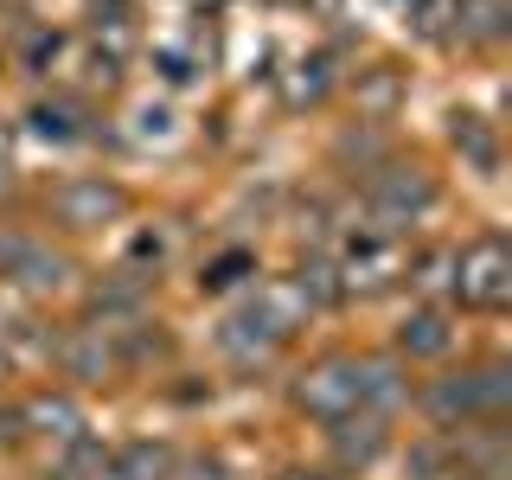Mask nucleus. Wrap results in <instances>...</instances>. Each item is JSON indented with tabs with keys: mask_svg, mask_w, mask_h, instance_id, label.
<instances>
[{
	"mask_svg": "<svg viewBox=\"0 0 512 480\" xmlns=\"http://www.w3.org/2000/svg\"><path fill=\"white\" fill-rule=\"evenodd\" d=\"M455 288H461V301H474V308H500L506 301V250L493 244V237L474 244L461 256V282Z\"/></svg>",
	"mask_w": 512,
	"mask_h": 480,
	"instance_id": "f257e3e1",
	"label": "nucleus"
},
{
	"mask_svg": "<svg viewBox=\"0 0 512 480\" xmlns=\"http://www.w3.org/2000/svg\"><path fill=\"white\" fill-rule=\"evenodd\" d=\"M308 480H314V474H308Z\"/></svg>",
	"mask_w": 512,
	"mask_h": 480,
	"instance_id": "7ed1b4c3",
	"label": "nucleus"
},
{
	"mask_svg": "<svg viewBox=\"0 0 512 480\" xmlns=\"http://www.w3.org/2000/svg\"><path fill=\"white\" fill-rule=\"evenodd\" d=\"M314 378H320V384H301V404H308L314 416H346V410L365 397L359 365H340V359H333V365H320Z\"/></svg>",
	"mask_w": 512,
	"mask_h": 480,
	"instance_id": "f03ea898",
	"label": "nucleus"
}]
</instances>
